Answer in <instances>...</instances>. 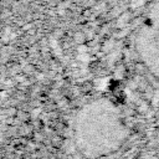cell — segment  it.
<instances>
[{
  "mask_svg": "<svg viewBox=\"0 0 159 159\" xmlns=\"http://www.w3.org/2000/svg\"><path fill=\"white\" fill-rule=\"evenodd\" d=\"M138 41L140 48L152 56H159V0H154L143 16Z\"/></svg>",
  "mask_w": 159,
  "mask_h": 159,
  "instance_id": "6da1fadb",
  "label": "cell"
}]
</instances>
